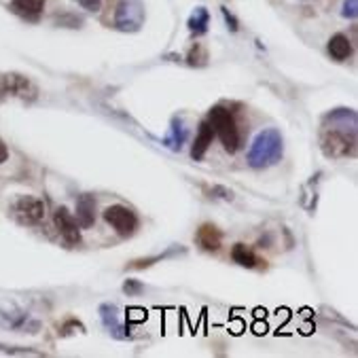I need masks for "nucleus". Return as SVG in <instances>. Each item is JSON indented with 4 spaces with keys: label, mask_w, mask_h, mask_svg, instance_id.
Masks as SVG:
<instances>
[{
    "label": "nucleus",
    "mask_w": 358,
    "mask_h": 358,
    "mask_svg": "<svg viewBox=\"0 0 358 358\" xmlns=\"http://www.w3.org/2000/svg\"><path fill=\"white\" fill-rule=\"evenodd\" d=\"M333 127H327L320 136V149L331 159H344L352 157L356 153V113L352 108H337L331 115H327Z\"/></svg>",
    "instance_id": "nucleus-1"
},
{
    "label": "nucleus",
    "mask_w": 358,
    "mask_h": 358,
    "mask_svg": "<svg viewBox=\"0 0 358 358\" xmlns=\"http://www.w3.org/2000/svg\"><path fill=\"white\" fill-rule=\"evenodd\" d=\"M284 155V138L276 127H267L257 133V138L253 140L246 162L255 170H265L276 166Z\"/></svg>",
    "instance_id": "nucleus-2"
},
{
    "label": "nucleus",
    "mask_w": 358,
    "mask_h": 358,
    "mask_svg": "<svg viewBox=\"0 0 358 358\" xmlns=\"http://www.w3.org/2000/svg\"><path fill=\"white\" fill-rule=\"evenodd\" d=\"M208 121L214 129V136L220 138L222 142V149L227 153H238L240 146H242V133H240V127H238V121L233 117V113L225 106H214L210 108L208 113Z\"/></svg>",
    "instance_id": "nucleus-3"
},
{
    "label": "nucleus",
    "mask_w": 358,
    "mask_h": 358,
    "mask_svg": "<svg viewBox=\"0 0 358 358\" xmlns=\"http://www.w3.org/2000/svg\"><path fill=\"white\" fill-rule=\"evenodd\" d=\"M104 220L113 227L119 235L129 238L136 233L138 229V216L131 208L123 206V204H115V206H108L104 210Z\"/></svg>",
    "instance_id": "nucleus-4"
},
{
    "label": "nucleus",
    "mask_w": 358,
    "mask_h": 358,
    "mask_svg": "<svg viewBox=\"0 0 358 358\" xmlns=\"http://www.w3.org/2000/svg\"><path fill=\"white\" fill-rule=\"evenodd\" d=\"M144 19V7L140 0H121L117 5L115 24L119 30H138Z\"/></svg>",
    "instance_id": "nucleus-5"
},
{
    "label": "nucleus",
    "mask_w": 358,
    "mask_h": 358,
    "mask_svg": "<svg viewBox=\"0 0 358 358\" xmlns=\"http://www.w3.org/2000/svg\"><path fill=\"white\" fill-rule=\"evenodd\" d=\"M55 227H57L60 235L64 238V242L68 246H79L81 244V227H79L77 218L66 208L55 210Z\"/></svg>",
    "instance_id": "nucleus-6"
},
{
    "label": "nucleus",
    "mask_w": 358,
    "mask_h": 358,
    "mask_svg": "<svg viewBox=\"0 0 358 358\" xmlns=\"http://www.w3.org/2000/svg\"><path fill=\"white\" fill-rule=\"evenodd\" d=\"M3 89L5 96H15L21 100H34L36 98V87L21 75H3Z\"/></svg>",
    "instance_id": "nucleus-7"
},
{
    "label": "nucleus",
    "mask_w": 358,
    "mask_h": 358,
    "mask_svg": "<svg viewBox=\"0 0 358 358\" xmlns=\"http://www.w3.org/2000/svg\"><path fill=\"white\" fill-rule=\"evenodd\" d=\"M15 212L21 216V220H26V222H30V225H34V222H40L44 218V204L40 199H36V197L24 195V197H19L15 201Z\"/></svg>",
    "instance_id": "nucleus-8"
},
{
    "label": "nucleus",
    "mask_w": 358,
    "mask_h": 358,
    "mask_svg": "<svg viewBox=\"0 0 358 358\" xmlns=\"http://www.w3.org/2000/svg\"><path fill=\"white\" fill-rule=\"evenodd\" d=\"M212 140H214V129H212L210 121L204 119V121L199 123V127H197V136H195L193 146H191V157H193L195 162L204 159L206 153H208V149H210V144H212Z\"/></svg>",
    "instance_id": "nucleus-9"
},
{
    "label": "nucleus",
    "mask_w": 358,
    "mask_h": 358,
    "mask_svg": "<svg viewBox=\"0 0 358 358\" xmlns=\"http://www.w3.org/2000/svg\"><path fill=\"white\" fill-rule=\"evenodd\" d=\"M75 212H77L75 218L79 222V227L81 229H92L94 222H96V197L89 195V193L79 195Z\"/></svg>",
    "instance_id": "nucleus-10"
},
{
    "label": "nucleus",
    "mask_w": 358,
    "mask_h": 358,
    "mask_svg": "<svg viewBox=\"0 0 358 358\" xmlns=\"http://www.w3.org/2000/svg\"><path fill=\"white\" fill-rule=\"evenodd\" d=\"M195 240L204 251H218L222 244V231L216 225H212V222H204V225L197 229Z\"/></svg>",
    "instance_id": "nucleus-11"
},
{
    "label": "nucleus",
    "mask_w": 358,
    "mask_h": 358,
    "mask_svg": "<svg viewBox=\"0 0 358 358\" xmlns=\"http://www.w3.org/2000/svg\"><path fill=\"white\" fill-rule=\"evenodd\" d=\"M187 142V127L181 117H174L168 129V136L164 138V146L170 151H181V146Z\"/></svg>",
    "instance_id": "nucleus-12"
},
{
    "label": "nucleus",
    "mask_w": 358,
    "mask_h": 358,
    "mask_svg": "<svg viewBox=\"0 0 358 358\" xmlns=\"http://www.w3.org/2000/svg\"><path fill=\"white\" fill-rule=\"evenodd\" d=\"M231 259L240 265V267H246V270H257V267H261V261L257 257V253L253 248H248L246 244H235L231 248Z\"/></svg>",
    "instance_id": "nucleus-13"
},
{
    "label": "nucleus",
    "mask_w": 358,
    "mask_h": 358,
    "mask_svg": "<svg viewBox=\"0 0 358 358\" xmlns=\"http://www.w3.org/2000/svg\"><path fill=\"white\" fill-rule=\"evenodd\" d=\"M329 53L333 60H337V62H344L352 55V42L346 34H335L331 36L329 40Z\"/></svg>",
    "instance_id": "nucleus-14"
},
{
    "label": "nucleus",
    "mask_w": 358,
    "mask_h": 358,
    "mask_svg": "<svg viewBox=\"0 0 358 358\" xmlns=\"http://www.w3.org/2000/svg\"><path fill=\"white\" fill-rule=\"evenodd\" d=\"M44 3H47V0H13L11 9L26 19H36L42 13Z\"/></svg>",
    "instance_id": "nucleus-15"
},
{
    "label": "nucleus",
    "mask_w": 358,
    "mask_h": 358,
    "mask_svg": "<svg viewBox=\"0 0 358 358\" xmlns=\"http://www.w3.org/2000/svg\"><path fill=\"white\" fill-rule=\"evenodd\" d=\"M100 318H102L104 327L110 333H113L115 337H121L119 331H123V324L119 322V309H117V305H108V303L100 305Z\"/></svg>",
    "instance_id": "nucleus-16"
},
{
    "label": "nucleus",
    "mask_w": 358,
    "mask_h": 358,
    "mask_svg": "<svg viewBox=\"0 0 358 358\" xmlns=\"http://www.w3.org/2000/svg\"><path fill=\"white\" fill-rule=\"evenodd\" d=\"M208 19H210L208 11H206L204 7H197L195 13L189 17V30H191L195 36L204 34V32L208 30Z\"/></svg>",
    "instance_id": "nucleus-17"
},
{
    "label": "nucleus",
    "mask_w": 358,
    "mask_h": 358,
    "mask_svg": "<svg viewBox=\"0 0 358 358\" xmlns=\"http://www.w3.org/2000/svg\"><path fill=\"white\" fill-rule=\"evenodd\" d=\"M187 60H189L191 66H201V64H206L208 55H206V51H204L201 44H195V47L191 49V53L187 55Z\"/></svg>",
    "instance_id": "nucleus-18"
},
{
    "label": "nucleus",
    "mask_w": 358,
    "mask_h": 358,
    "mask_svg": "<svg viewBox=\"0 0 358 358\" xmlns=\"http://www.w3.org/2000/svg\"><path fill=\"white\" fill-rule=\"evenodd\" d=\"M208 197H212V199H222V201H231V199H233V191L227 189V187L214 185L212 189H208Z\"/></svg>",
    "instance_id": "nucleus-19"
},
{
    "label": "nucleus",
    "mask_w": 358,
    "mask_h": 358,
    "mask_svg": "<svg viewBox=\"0 0 358 358\" xmlns=\"http://www.w3.org/2000/svg\"><path fill=\"white\" fill-rule=\"evenodd\" d=\"M166 255H157V257H151V259H138V261H131L129 265H127V270H144V267H151L153 263H157V261H162Z\"/></svg>",
    "instance_id": "nucleus-20"
},
{
    "label": "nucleus",
    "mask_w": 358,
    "mask_h": 358,
    "mask_svg": "<svg viewBox=\"0 0 358 358\" xmlns=\"http://www.w3.org/2000/svg\"><path fill=\"white\" fill-rule=\"evenodd\" d=\"M342 15L346 19H356L358 17V0H344V9H342Z\"/></svg>",
    "instance_id": "nucleus-21"
},
{
    "label": "nucleus",
    "mask_w": 358,
    "mask_h": 358,
    "mask_svg": "<svg viewBox=\"0 0 358 358\" xmlns=\"http://www.w3.org/2000/svg\"><path fill=\"white\" fill-rule=\"evenodd\" d=\"M75 3L89 13H98L102 9V0H75Z\"/></svg>",
    "instance_id": "nucleus-22"
},
{
    "label": "nucleus",
    "mask_w": 358,
    "mask_h": 358,
    "mask_svg": "<svg viewBox=\"0 0 358 358\" xmlns=\"http://www.w3.org/2000/svg\"><path fill=\"white\" fill-rule=\"evenodd\" d=\"M123 290L127 295H140L142 290H144V286L138 282V280H127L125 284H123Z\"/></svg>",
    "instance_id": "nucleus-23"
},
{
    "label": "nucleus",
    "mask_w": 358,
    "mask_h": 358,
    "mask_svg": "<svg viewBox=\"0 0 358 358\" xmlns=\"http://www.w3.org/2000/svg\"><path fill=\"white\" fill-rule=\"evenodd\" d=\"M222 17H225V21H227V24H229V28H231V30L235 32V30H238V19H235V17H233V15H231V13L227 11V9H222Z\"/></svg>",
    "instance_id": "nucleus-24"
},
{
    "label": "nucleus",
    "mask_w": 358,
    "mask_h": 358,
    "mask_svg": "<svg viewBox=\"0 0 358 358\" xmlns=\"http://www.w3.org/2000/svg\"><path fill=\"white\" fill-rule=\"evenodd\" d=\"M7 159H9V149L3 140H0V164H5Z\"/></svg>",
    "instance_id": "nucleus-25"
},
{
    "label": "nucleus",
    "mask_w": 358,
    "mask_h": 358,
    "mask_svg": "<svg viewBox=\"0 0 358 358\" xmlns=\"http://www.w3.org/2000/svg\"><path fill=\"white\" fill-rule=\"evenodd\" d=\"M5 96V89H3V77H0V98Z\"/></svg>",
    "instance_id": "nucleus-26"
}]
</instances>
